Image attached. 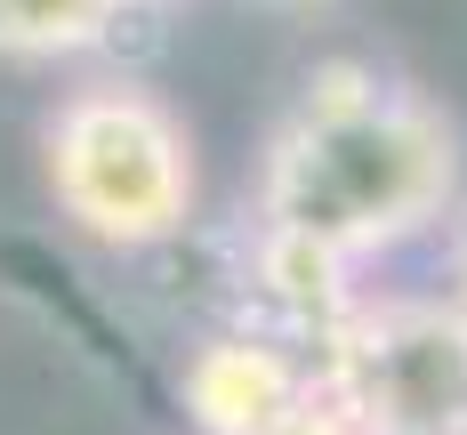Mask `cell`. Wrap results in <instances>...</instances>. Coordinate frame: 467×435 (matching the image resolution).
Instances as JSON below:
<instances>
[{"label": "cell", "mask_w": 467, "mask_h": 435, "mask_svg": "<svg viewBox=\"0 0 467 435\" xmlns=\"http://www.w3.org/2000/svg\"><path fill=\"white\" fill-rule=\"evenodd\" d=\"M460 193V138L420 89L387 81L355 57L306 73L298 105L266 138L258 226L298 234L330 258H379L427 234Z\"/></svg>", "instance_id": "6da1fadb"}, {"label": "cell", "mask_w": 467, "mask_h": 435, "mask_svg": "<svg viewBox=\"0 0 467 435\" xmlns=\"http://www.w3.org/2000/svg\"><path fill=\"white\" fill-rule=\"evenodd\" d=\"M41 178L57 218L105 250H153L186 234L202 193L186 121L138 81H89L65 97L41 129Z\"/></svg>", "instance_id": "7a4b0ae2"}, {"label": "cell", "mask_w": 467, "mask_h": 435, "mask_svg": "<svg viewBox=\"0 0 467 435\" xmlns=\"http://www.w3.org/2000/svg\"><path fill=\"white\" fill-rule=\"evenodd\" d=\"M315 387L355 435H467V315L451 298H355L315 347Z\"/></svg>", "instance_id": "3957f363"}, {"label": "cell", "mask_w": 467, "mask_h": 435, "mask_svg": "<svg viewBox=\"0 0 467 435\" xmlns=\"http://www.w3.org/2000/svg\"><path fill=\"white\" fill-rule=\"evenodd\" d=\"M178 395H186V419L202 435H258V428H275L290 403L315 395V363L290 338L258 331V323H226V331H210L186 355Z\"/></svg>", "instance_id": "277c9868"}, {"label": "cell", "mask_w": 467, "mask_h": 435, "mask_svg": "<svg viewBox=\"0 0 467 435\" xmlns=\"http://www.w3.org/2000/svg\"><path fill=\"white\" fill-rule=\"evenodd\" d=\"M130 0H0V57L8 65H65L113 41Z\"/></svg>", "instance_id": "5b68a950"}, {"label": "cell", "mask_w": 467, "mask_h": 435, "mask_svg": "<svg viewBox=\"0 0 467 435\" xmlns=\"http://www.w3.org/2000/svg\"><path fill=\"white\" fill-rule=\"evenodd\" d=\"M258 435H355V428H347V419L330 411V403H323V387H315L306 403H290V411H282L275 428H258Z\"/></svg>", "instance_id": "8992f818"}, {"label": "cell", "mask_w": 467, "mask_h": 435, "mask_svg": "<svg viewBox=\"0 0 467 435\" xmlns=\"http://www.w3.org/2000/svg\"><path fill=\"white\" fill-rule=\"evenodd\" d=\"M443 298L467 315V218L451 226V258H443Z\"/></svg>", "instance_id": "52a82bcc"}]
</instances>
